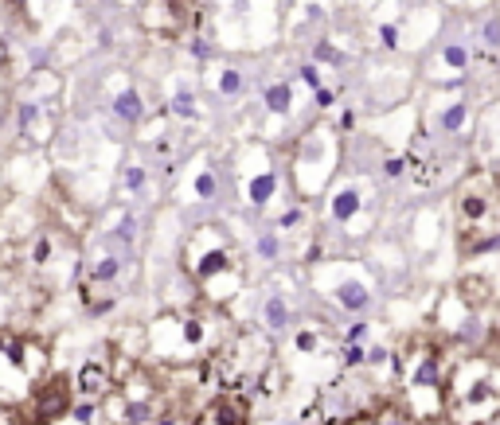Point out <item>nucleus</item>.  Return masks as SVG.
<instances>
[{"mask_svg": "<svg viewBox=\"0 0 500 425\" xmlns=\"http://www.w3.org/2000/svg\"><path fill=\"white\" fill-rule=\"evenodd\" d=\"M500 417V359L484 351L458 355L446 383L449 425H489Z\"/></svg>", "mask_w": 500, "mask_h": 425, "instance_id": "1", "label": "nucleus"}, {"mask_svg": "<svg viewBox=\"0 0 500 425\" xmlns=\"http://www.w3.org/2000/svg\"><path fill=\"white\" fill-rule=\"evenodd\" d=\"M184 273L195 281L200 297L227 304L243 289V266L231 246V238L219 230V223H200L184 238Z\"/></svg>", "mask_w": 500, "mask_h": 425, "instance_id": "2", "label": "nucleus"}, {"mask_svg": "<svg viewBox=\"0 0 500 425\" xmlns=\"http://www.w3.org/2000/svg\"><path fill=\"white\" fill-rule=\"evenodd\" d=\"M223 328V312L215 300H192L188 309L172 312V316H161L145 340H149V351L157 359H169V363H188V359H207L212 351L223 347L219 340Z\"/></svg>", "mask_w": 500, "mask_h": 425, "instance_id": "3", "label": "nucleus"}, {"mask_svg": "<svg viewBox=\"0 0 500 425\" xmlns=\"http://www.w3.org/2000/svg\"><path fill=\"white\" fill-rule=\"evenodd\" d=\"M449 367H453V355L446 351V340L418 335V340H410L407 351H398V383L407 390V406L422 421L446 417Z\"/></svg>", "mask_w": 500, "mask_h": 425, "instance_id": "4", "label": "nucleus"}, {"mask_svg": "<svg viewBox=\"0 0 500 425\" xmlns=\"http://www.w3.org/2000/svg\"><path fill=\"white\" fill-rule=\"evenodd\" d=\"M453 226L458 246L465 258H473L477 246L500 230V175L489 168H477L453 192Z\"/></svg>", "mask_w": 500, "mask_h": 425, "instance_id": "5", "label": "nucleus"}, {"mask_svg": "<svg viewBox=\"0 0 500 425\" xmlns=\"http://www.w3.org/2000/svg\"><path fill=\"white\" fill-rule=\"evenodd\" d=\"M47 371L51 363L39 340L0 332V406H20Z\"/></svg>", "mask_w": 500, "mask_h": 425, "instance_id": "6", "label": "nucleus"}, {"mask_svg": "<svg viewBox=\"0 0 500 425\" xmlns=\"http://www.w3.org/2000/svg\"><path fill=\"white\" fill-rule=\"evenodd\" d=\"M75 394H78V383L67 371H47V375L35 383V390L16 406L12 421L16 425H55V421H63V417H71Z\"/></svg>", "mask_w": 500, "mask_h": 425, "instance_id": "7", "label": "nucleus"}, {"mask_svg": "<svg viewBox=\"0 0 500 425\" xmlns=\"http://www.w3.org/2000/svg\"><path fill=\"white\" fill-rule=\"evenodd\" d=\"M336 160H340L336 133L324 129V125L309 129L305 141L297 144V156H293V184H297V192H301V195H317L332 180Z\"/></svg>", "mask_w": 500, "mask_h": 425, "instance_id": "8", "label": "nucleus"}, {"mask_svg": "<svg viewBox=\"0 0 500 425\" xmlns=\"http://www.w3.org/2000/svg\"><path fill=\"white\" fill-rule=\"evenodd\" d=\"M192 16H195L192 0H149L141 8L145 32H157V35H184L192 27Z\"/></svg>", "mask_w": 500, "mask_h": 425, "instance_id": "9", "label": "nucleus"}, {"mask_svg": "<svg viewBox=\"0 0 500 425\" xmlns=\"http://www.w3.org/2000/svg\"><path fill=\"white\" fill-rule=\"evenodd\" d=\"M364 207H367V192H364V184H344V187H336V192L329 195V218L336 226H348L352 234H364L367 230V215H364Z\"/></svg>", "mask_w": 500, "mask_h": 425, "instance_id": "10", "label": "nucleus"}, {"mask_svg": "<svg viewBox=\"0 0 500 425\" xmlns=\"http://www.w3.org/2000/svg\"><path fill=\"white\" fill-rule=\"evenodd\" d=\"M192 425H250V402L238 390H223L192 417Z\"/></svg>", "mask_w": 500, "mask_h": 425, "instance_id": "11", "label": "nucleus"}, {"mask_svg": "<svg viewBox=\"0 0 500 425\" xmlns=\"http://www.w3.org/2000/svg\"><path fill=\"white\" fill-rule=\"evenodd\" d=\"M78 394L83 398H94V402H102L106 394H114V351L110 347H102L98 355H90L83 363V371H78Z\"/></svg>", "mask_w": 500, "mask_h": 425, "instance_id": "12", "label": "nucleus"}, {"mask_svg": "<svg viewBox=\"0 0 500 425\" xmlns=\"http://www.w3.org/2000/svg\"><path fill=\"white\" fill-rule=\"evenodd\" d=\"M324 292L336 300V309H340V312H352V316H360V312H367V309L375 304V289H372V281H367L364 273H356V269H352L348 277H340V281L332 285V289H324Z\"/></svg>", "mask_w": 500, "mask_h": 425, "instance_id": "13", "label": "nucleus"}, {"mask_svg": "<svg viewBox=\"0 0 500 425\" xmlns=\"http://www.w3.org/2000/svg\"><path fill=\"white\" fill-rule=\"evenodd\" d=\"M344 425H426V421L410 406H403V402H379L375 409H360V414H352Z\"/></svg>", "mask_w": 500, "mask_h": 425, "instance_id": "14", "label": "nucleus"}, {"mask_svg": "<svg viewBox=\"0 0 500 425\" xmlns=\"http://www.w3.org/2000/svg\"><path fill=\"white\" fill-rule=\"evenodd\" d=\"M20 133L28 137V141H51V133H55V117H47L43 113V106L39 101H20Z\"/></svg>", "mask_w": 500, "mask_h": 425, "instance_id": "15", "label": "nucleus"}, {"mask_svg": "<svg viewBox=\"0 0 500 425\" xmlns=\"http://www.w3.org/2000/svg\"><path fill=\"white\" fill-rule=\"evenodd\" d=\"M469 63H473V51H469L465 39H449L446 47H441V70H446L453 82H461V78H465Z\"/></svg>", "mask_w": 500, "mask_h": 425, "instance_id": "16", "label": "nucleus"}, {"mask_svg": "<svg viewBox=\"0 0 500 425\" xmlns=\"http://www.w3.org/2000/svg\"><path fill=\"white\" fill-rule=\"evenodd\" d=\"M118 277H121V258H114V254H102L98 261H90L83 289H106V285H114Z\"/></svg>", "mask_w": 500, "mask_h": 425, "instance_id": "17", "label": "nucleus"}, {"mask_svg": "<svg viewBox=\"0 0 500 425\" xmlns=\"http://www.w3.org/2000/svg\"><path fill=\"white\" fill-rule=\"evenodd\" d=\"M438 129H441V133H449V137L465 133V129H469V101L465 98L446 101V106H441V113H438Z\"/></svg>", "mask_w": 500, "mask_h": 425, "instance_id": "18", "label": "nucleus"}, {"mask_svg": "<svg viewBox=\"0 0 500 425\" xmlns=\"http://www.w3.org/2000/svg\"><path fill=\"white\" fill-rule=\"evenodd\" d=\"M458 292L469 300V304H473L477 312H484L492 300H496V292H492V281H489V277H461Z\"/></svg>", "mask_w": 500, "mask_h": 425, "instance_id": "19", "label": "nucleus"}, {"mask_svg": "<svg viewBox=\"0 0 500 425\" xmlns=\"http://www.w3.org/2000/svg\"><path fill=\"white\" fill-rule=\"evenodd\" d=\"M289 320H293V312H289V300L281 297V292H270V297L262 300V324L270 328V332H286Z\"/></svg>", "mask_w": 500, "mask_h": 425, "instance_id": "20", "label": "nucleus"}, {"mask_svg": "<svg viewBox=\"0 0 500 425\" xmlns=\"http://www.w3.org/2000/svg\"><path fill=\"white\" fill-rule=\"evenodd\" d=\"M274 192H278V175L266 168V172L250 175V184H246V203H255V207H266Z\"/></svg>", "mask_w": 500, "mask_h": 425, "instance_id": "21", "label": "nucleus"}, {"mask_svg": "<svg viewBox=\"0 0 500 425\" xmlns=\"http://www.w3.org/2000/svg\"><path fill=\"white\" fill-rule=\"evenodd\" d=\"M114 113H118L126 125H137V121L145 117V101H141V94H137L133 86H126V90L114 98Z\"/></svg>", "mask_w": 500, "mask_h": 425, "instance_id": "22", "label": "nucleus"}, {"mask_svg": "<svg viewBox=\"0 0 500 425\" xmlns=\"http://www.w3.org/2000/svg\"><path fill=\"white\" fill-rule=\"evenodd\" d=\"M289 106H293V90H289V82L266 86V109H270V113H289Z\"/></svg>", "mask_w": 500, "mask_h": 425, "instance_id": "23", "label": "nucleus"}, {"mask_svg": "<svg viewBox=\"0 0 500 425\" xmlns=\"http://www.w3.org/2000/svg\"><path fill=\"white\" fill-rule=\"evenodd\" d=\"M340 367H344V371L367 367V347H364V343H344V347H340Z\"/></svg>", "mask_w": 500, "mask_h": 425, "instance_id": "24", "label": "nucleus"}, {"mask_svg": "<svg viewBox=\"0 0 500 425\" xmlns=\"http://www.w3.org/2000/svg\"><path fill=\"white\" fill-rule=\"evenodd\" d=\"M481 43L489 51H500V16H496V12L481 20Z\"/></svg>", "mask_w": 500, "mask_h": 425, "instance_id": "25", "label": "nucleus"}, {"mask_svg": "<svg viewBox=\"0 0 500 425\" xmlns=\"http://www.w3.org/2000/svg\"><path fill=\"white\" fill-rule=\"evenodd\" d=\"M407 172H410L407 156H387V160H383V175H387V180H403Z\"/></svg>", "mask_w": 500, "mask_h": 425, "instance_id": "26", "label": "nucleus"}, {"mask_svg": "<svg viewBox=\"0 0 500 425\" xmlns=\"http://www.w3.org/2000/svg\"><path fill=\"white\" fill-rule=\"evenodd\" d=\"M317 347H321V332H313V328H301V332H297V351H301V355H313Z\"/></svg>", "mask_w": 500, "mask_h": 425, "instance_id": "27", "label": "nucleus"}, {"mask_svg": "<svg viewBox=\"0 0 500 425\" xmlns=\"http://www.w3.org/2000/svg\"><path fill=\"white\" fill-rule=\"evenodd\" d=\"M258 254H262L266 261H274L281 254V242H278V234H262V238H258Z\"/></svg>", "mask_w": 500, "mask_h": 425, "instance_id": "28", "label": "nucleus"}, {"mask_svg": "<svg viewBox=\"0 0 500 425\" xmlns=\"http://www.w3.org/2000/svg\"><path fill=\"white\" fill-rule=\"evenodd\" d=\"M172 109H176L180 117H192V113H195V98H192V90H176V98H172Z\"/></svg>", "mask_w": 500, "mask_h": 425, "instance_id": "29", "label": "nucleus"}, {"mask_svg": "<svg viewBox=\"0 0 500 425\" xmlns=\"http://www.w3.org/2000/svg\"><path fill=\"white\" fill-rule=\"evenodd\" d=\"M195 195H200V199H215V175L212 172L195 175Z\"/></svg>", "mask_w": 500, "mask_h": 425, "instance_id": "30", "label": "nucleus"}, {"mask_svg": "<svg viewBox=\"0 0 500 425\" xmlns=\"http://www.w3.org/2000/svg\"><path fill=\"white\" fill-rule=\"evenodd\" d=\"M238 86H243V75H238V70H223L219 75V94H238Z\"/></svg>", "mask_w": 500, "mask_h": 425, "instance_id": "31", "label": "nucleus"}, {"mask_svg": "<svg viewBox=\"0 0 500 425\" xmlns=\"http://www.w3.org/2000/svg\"><path fill=\"white\" fill-rule=\"evenodd\" d=\"M379 43H383L387 51H395V47H398V24H383V27H379Z\"/></svg>", "mask_w": 500, "mask_h": 425, "instance_id": "32", "label": "nucleus"}, {"mask_svg": "<svg viewBox=\"0 0 500 425\" xmlns=\"http://www.w3.org/2000/svg\"><path fill=\"white\" fill-rule=\"evenodd\" d=\"M364 335H367V320H356V324H348L344 343H364Z\"/></svg>", "mask_w": 500, "mask_h": 425, "instance_id": "33", "label": "nucleus"}, {"mask_svg": "<svg viewBox=\"0 0 500 425\" xmlns=\"http://www.w3.org/2000/svg\"><path fill=\"white\" fill-rule=\"evenodd\" d=\"M126 187H129V192H141V187H145V172H141V168H129V172H126Z\"/></svg>", "mask_w": 500, "mask_h": 425, "instance_id": "34", "label": "nucleus"}, {"mask_svg": "<svg viewBox=\"0 0 500 425\" xmlns=\"http://www.w3.org/2000/svg\"><path fill=\"white\" fill-rule=\"evenodd\" d=\"M301 78H305V82L313 86V90H321V70H317L313 63H309V67H301Z\"/></svg>", "mask_w": 500, "mask_h": 425, "instance_id": "35", "label": "nucleus"}, {"mask_svg": "<svg viewBox=\"0 0 500 425\" xmlns=\"http://www.w3.org/2000/svg\"><path fill=\"white\" fill-rule=\"evenodd\" d=\"M332 101H336V94H332V90H317V106H321V109H329Z\"/></svg>", "mask_w": 500, "mask_h": 425, "instance_id": "36", "label": "nucleus"}, {"mask_svg": "<svg viewBox=\"0 0 500 425\" xmlns=\"http://www.w3.org/2000/svg\"><path fill=\"white\" fill-rule=\"evenodd\" d=\"M8 4H12V8H20V4H24V0H8Z\"/></svg>", "mask_w": 500, "mask_h": 425, "instance_id": "37", "label": "nucleus"}, {"mask_svg": "<svg viewBox=\"0 0 500 425\" xmlns=\"http://www.w3.org/2000/svg\"><path fill=\"white\" fill-rule=\"evenodd\" d=\"M489 425H492V421H489Z\"/></svg>", "mask_w": 500, "mask_h": 425, "instance_id": "38", "label": "nucleus"}]
</instances>
